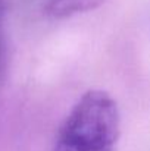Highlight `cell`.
<instances>
[{
    "label": "cell",
    "mask_w": 150,
    "mask_h": 151,
    "mask_svg": "<svg viewBox=\"0 0 150 151\" xmlns=\"http://www.w3.org/2000/svg\"><path fill=\"white\" fill-rule=\"evenodd\" d=\"M103 1L104 0H50L47 4V12L54 18H65L91 10L100 6Z\"/></svg>",
    "instance_id": "obj_2"
},
{
    "label": "cell",
    "mask_w": 150,
    "mask_h": 151,
    "mask_svg": "<svg viewBox=\"0 0 150 151\" xmlns=\"http://www.w3.org/2000/svg\"><path fill=\"white\" fill-rule=\"evenodd\" d=\"M121 135V114L107 93H86L60 125L53 151H115Z\"/></svg>",
    "instance_id": "obj_1"
}]
</instances>
